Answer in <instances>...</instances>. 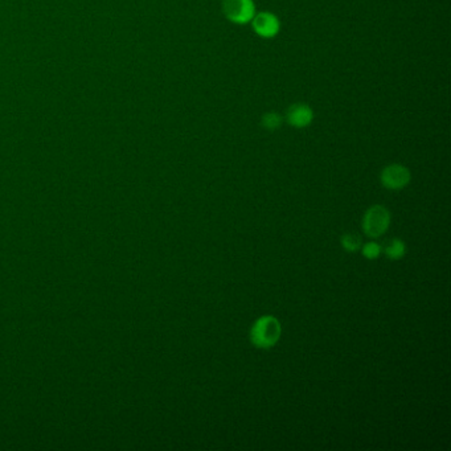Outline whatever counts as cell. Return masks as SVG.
Returning a JSON list of instances; mask_svg holds the SVG:
<instances>
[{"label":"cell","mask_w":451,"mask_h":451,"mask_svg":"<svg viewBox=\"0 0 451 451\" xmlns=\"http://www.w3.org/2000/svg\"><path fill=\"white\" fill-rule=\"evenodd\" d=\"M385 253H387V256L391 260H400V258H403L405 256L404 242L401 240H398V238H394L392 242H391V245L385 250Z\"/></svg>","instance_id":"52a82bcc"},{"label":"cell","mask_w":451,"mask_h":451,"mask_svg":"<svg viewBox=\"0 0 451 451\" xmlns=\"http://www.w3.org/2000/svg\"><path fill=\"white\" fill-rule=\"evenodd\" d=\"M342 245H343V248H345L347 251L354 253V251H357V250L361 248V240H360V237L356 236V235H351V233H348V235H345V236L342 237Z\"/></svg>","instance_id":"9c48e42d"},{"label":"cell","mask_w":451,"mask_h":451,"mask_svg":"<svg viewBox=\"0 0 451 451\" xmlns=\"http://www.w3.org/2000/svg\"><path fill=\"white\" fill-rule=\"evenodd\" d=\"M391 224V214L382 205H373L364 214L363 229L369 237H380Z\"/></svg>","instance_id":"7a4b0ae2"},{"label":"cell","mask_w":451,"mask_h":451,"mask_svg":"<svg viewBox=\"0 0 451 451\" xmlns=\"http://www.w3.org/2000/svg\"><path fill=\"white\" fill-rule=\"evenodd\" d=\"M223 12L229 22L235 24H248L256 15L253 0H223Z\"/></svg>","instance_id":"3957f363"},{"label":"cell","mask_w":451,"mask_h":451,"mask_svg":"<svg viewBox=\"0 0 451 451\" xmlns=\"http://www.w3.org/2000/svg\"><path fill=\"white\" fill-rule=\"evenodd\" d=\"M363 254L368 260H375V258H377L381 254V247L379 244H376V242H368L363 248Z\"/></svg>","instance_id":"30bf717a"},{"label":"cell","mask_w":451,"mask_h":451,"mask_svg":"<svg viewBox=\"0 0 451 451\" xmlns=\"http://www.w3.org/2000/svg\"><path fill=\"white\" fill-rule=\"evenodd\" d=\"M262 126L266 129V130H277L281 125H282V117L278 114V113H268L262 117Z\"/></svg>","instance_id":"ba28073f"},{"label":"cell","mask_w":451,"mask_h":451,"mask_svg":"<svg viewBox=\"0 0 451 451\" xmlns=\"http://www.w3.org/2000/svg\"><path fill=\"white\" fill-rule=\"evenodd\" d=\"M282 333L281 323L272 315H265L253 324L250 340L257 348H272L278 343Z\"/></svg>","instance_id":"6da1fadb"},{"label":"cell","mask_w":451,"mask_h":451,"mask_svg":"<svg viewBox=\"0 0 451 451\" xmlns=\"http://www.w3.org/2000/svg\"><path fill=\"white\" fill-rule=\"evenodd\" d=\"M286 120L293 127L303 129L310 126L314 120V111L306 104H294L287 109Z\"/></svg>","instance_id":"8992f818"},{"label":"cell","mask_w":451,"mask_h":451,"mask_svg":"<svg viewBox=\"0 0 451 451\" xmlns=\"http://www.w3.org/2000/svg\"><path fill=\"white\" fill-rule=\"evenodd\" d=\"M381 183L388 190H401L410 181V171L401 165L385 167L381 172Z\"/></svg>","instance_id":"277c9868"},{"label":"cell","mask_w":451,"mask_h":451,"mask_svg":"<svg viewBox=\"0 0 451 451\" xmlns=\"http://www.w3.org/2000/svg\"><path fill=\"white\" fill-rule=\"evenodd\" d=\"M253 29L262 39H273L281 29L279 19L272 12L263 11L251 19Z\"/></svg>","instance_id":"5b68a950"}]
</instances>
